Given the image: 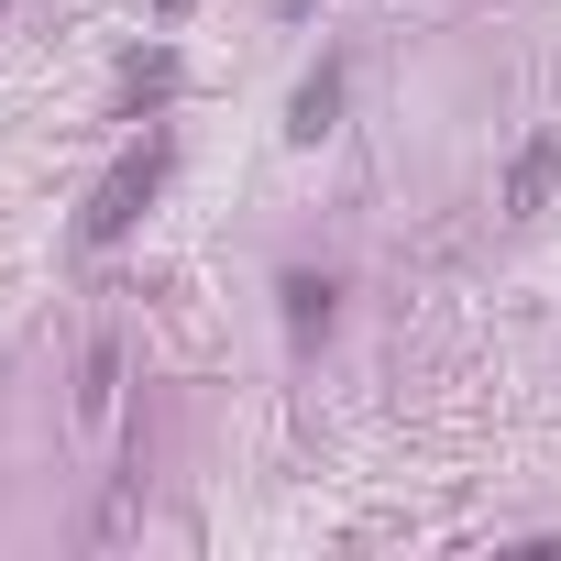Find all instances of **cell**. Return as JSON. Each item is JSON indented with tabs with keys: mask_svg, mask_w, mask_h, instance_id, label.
<instances>
[{
	"mask_svg": "<svg viewBox=\"0 0 561 561\" xmlns=\"http://www.w3.org/2000/svg\"><path fill=\"white\" fill-rule=\"evenodd\" d=\"M154 187H165V133H144V144H133V154H122V165L89 187V209H78V242H89V253H111V242L144 220V198H154Z\"/></svg>",
	"mask_w": 561,
	"mask_h": 561,
	"instance_id": "1",
	"label": "cell"
},
{
	"mask_svg": "<svg viewBox=\"0 0 561 561\" xmlns=\"http://www.w3.org/2000/svg\"><path fill=\"white\" fill-rule=\"evenodd\" d=\"M331 122H342V67H320V78H309V89L287 100V133H298V144H320Z\"/></svg>",
	"mask_w": 561,
	"mask_h": 561,
	"instance_id": "2",
	"label": "cell"
},
{
	"mask_svg": "<svg viewBox=\"0 0 561 561\" xmlns=\"http://www.w3.org/2000/svg\"><path fill=\"white\" fill-rule=\"evenodd\" d=\"M550 176H561V154H550V144H528V154H517V176H506V209L528 220V209L550 198Z\"/></svg>",
	"mask_w": 561,
	"mask_h": 561,
	"instance_id": "3",
	"label": "cell"
},
{
	"mask_svg": "<svg viewBox=\"0 0 561 561\" xmlns=\"http://www.w3.org/2000/svg\"><path fill=\"white\" fill-rule=\"evenodd\" d=\"M165 89H176V56H165V45H154V56H133V67H122V100H133V111H154V100H165Z\"/></svg>",
	"mask_w": 561,
	"mask_h": 561,
	"instance_id": "4",
	"label": "cell"
},
{
	"mask_svg": "<svg viewBox=\"0 0 561 561\" xmlns=\"http://www.w3.org/2000/svg\"><path fill=\"white\" fill-rule=\"evenodd\" d=\"M287 320H298V342L331 331V275H287Z\"/></svg>",
	"mask_w": 561,
	"mask_h": 561,
	"instance_id": "5",
	"label": "cell"
},
{
	"mask_svg": "<svg viewBox=\"0 0 561 561\" xmlns=\"http://www.w3.org/2000/svg\"><path fill=\"white\" fill-rule=\"evenodd\" d=\"M187 12H198V0H154V23H187Z\"/></svg>",
	"mask_w": 561,
	"mask_h": 561,
	"instance_id": "6",
	"label": "cell"
},
{
	"mask_svg": "<svg viewBox=\"0 0 561 561\" xmlns=\"http://www.w3.org/2000/svg\"><path fill=\"white\" fill-rule=\"evenodd\" d=\"M264 12H309V0H264Z\"/></svg>",
	"mask_w": 561,
	"mask_h": 561,
	"instance_id": "7",
	"label": "cell"
},
{
	"mask_svg": "<svg viewBox=\"0 0 561 561\" xmlns=\"http://www.w3.org/2000/svg\"><path fill=\"white\" fill-rule=\"evenodd\" d=\"M0 12H12V0H0Z\"/></svg>",
	"mask_w": 561,
	"mask_h": 561,
	"instance_id": "8",
	"label": "cell"
}]
</instances>
